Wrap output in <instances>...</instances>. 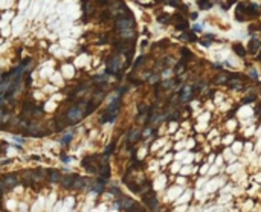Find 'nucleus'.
<instances>
[{
  "label": "nucleus",
  "instance_id": "nucleus-30",
  "mask_svg": "<svg viewBox=\"0 0 261 212\" xmlns=\"http://www.w3.org/2000/svg\"><path fill=\"white\" fill-rule=\"evenodd\" d=\"M145 60V57H139L137 60H136V64H134V69H137L139 66H142V61Z\"/></svg>",
  "mask_w": 261,
  "mask_h": 212
},
{
  "label": "nucleus",
  "instance_id": "nucleus-39",
  "mask_svg": "<svg viewBox=\"0 0 261 212\" xmlns=\"http://www.w3.org/2000/svg\"><path fill=\"white\" fill-rule=\"evenodd\" d=\"M170 73H171V70H170V69H167V70L163 72V76H165V78H168V76H170Z\"/></svg>",
  "mask_w": 261,
  "mask_h": 212
},
{
  "label": "nucleus",
  "instance_id": "nucleus-7",
  "mask_svg": "<svg viewBox=\"0 0 261 212\" xmlns=\"http://www.w3.org/2000/svg\"><path fill=\"white\" fill-rule=\"evenodd\" d=\"M83 11H84L83 20L87 21L89 17H90V15L93 14V11H95V3L92 2V0H83Z\"/></svg>",
  "mask_w": 261,
  "mask_h": 212
},
{
  "label": "nucleus",
  "instance_id": "nucleus-27",
  "mask_svg": "<svg viewBox=\"0 0 261 212\" xmlns=\"http://www.w3.org/2000/svg\"><path fill=\"white\" fill-rule=\"evenodd\" d=\"M113 151H115V142H112V144H110V145L105 148V153H104V154H105V156H108V154H112Z\"/></svg>",
  "mask_w": 261,
  "mask_h": 212
},
{
  "label": "nucleus",
  "instance_id": "nucleus-2",
  "mask_svg": "<svg viewBox=\"0 0 261 212\" xmlns=\"http://www.w3.org/2000/svg\"><path fill=\"white\" fill-rule=\"evenodd\" d=\"M134 26V20L133 17H118L116 18V29L118 31H124V29H131Z\"/></svg>",
  "mask_w": 261,
  "mask_h": 212
},
{
  "label": "nucleus",
  "instance_id": "nucleus-20",
  "mask_svg": "<svg viewBox=\"0 0 261 212\" xmlns=\"http://www.w3.org/2000/svg\"><path fill=\"white\" fill-rule=\"evenodd\" d=\"M6 121H9V114H6L3 108H0V124H3Z\"/></svg>",
  "mask_w": 261,
  "mask_h": 212
},
{
  "label": "nucleus",
  "instance_id": "nucleus-9",
  "mask_svg": "<svg viewBox=\"0 0 261 212\" xmlns=\"http://www.w3.org/2000/svg\"><path fill=\"white\" fill-rule=\"evenodd\" d=\"M119 102H121L119 96H116V98L113 99V102H112V104L108 105V108H107V113H110L112 116H115V117H116L118 111H119Z\"/></svg>",
  "mask_w": 261,
  "mask_h": 212
},
{
  "label": "nucleus",
  "instance_id": "nucleus-11",
  "mask_svg": "<svg viewBox=\"0 0 261 212\" xmlns=\"http://www.w3.org/2000/svg\"><path fill=\"white\" fill-rule=\"evenodd\" d=\"M75 179H77V176H74V174H66V176L61 177V182L60 183L63 185V188H72Z\"/></svg>",
  "mask_w": 261,
  "mask_h": 212
},
{
  "label": "nucleus",
  "instance_id": "nucleus-12",
  "mask_svg": "<svg viewBox=\"0 0 261 212\" xmlns=\"http://www.w3.org/2000/svg\"><path fill=\"white\" fill-rule=\"evenodd\" d=\"M37 105L32 102V101H26L23 104V116H29V114H34Z\"/></svg>",
  "mask_w": 261,
  "mask_h": 212
},
{
  "label": "nucleus",
  "instance_id": "nucleus-29",
  "mask_svg": "<svg viewBox=\"0 0 261 212\" xmlns=\"http://www.w3.org/2000/svg\"><path fill=\"white\" fill-rule=\"evenodd\" d=\"M186 37H188V41H197V38H196V34H194V32H188V34H186Z\"/></svg>",
  "mask_w": 261,
  "mask_h": 212
},
{
  "label": "nucleus",
  "instance_id": "nucleus-41",
  "mask_svg": "<svg viewBox=\"0 0 261 212\" xmlns=\"http://www.w3.org/2000/svg\"><path fill=\"white\" fill-rule=\"evenodd\" d=\"M194 31H196V32H200V31H202V26H200V25H194Z\"/></svg>",
  "mask_w": 261,
  "mask_h": 212
},
{
  "label": "nucleus",
  "instance_id": "nucleus-10",
  "mask_svg": "<svg viewBox=\"0 0 261 212\" xmlns=\"http://www.w3.org/2000/svg\"><path fill=\"white\" fill-rule=\"evenodd\" d=\"M247 49H249V52L253 55V54H256L259 49H261V41L258 40V38H252L250 41H249V44H247Z\"/></svg>",
  "mask_w": 261,
  "mask_h": 212
},
{
  "label": "nucleus",
  "instance_id": "nucleus-28",
  "mask_svg": "<svg viewBox=\"0 0 261 212\" xmlns=\"http://www.w3.org/2000/svg\"><path fill=\"white\" fill-rule=\"evenodd\" d=\"M157 20H159L160 23H168L171 18H170L168 15H159V17H157Z\"/></svg>",
  "mask_w": 261,
  "mask_h": 212
},
{
  "label": "nucleus",
  "instance_id": "nucleus-37",
  "mask_svg": "<svg viewBox=\"0 0 261 212\" xmlns=\"http://www.w3.org/2000/svg\"><path fill=\"white\" fill-rule=\"evenodd\" d=\"M145 110H147V107H145L144 104H140V105H139V111H140V113H147Z\"/></svg>",
  "mask_w": 261,
  "mask_h": 212
},
{
  "label": "nucleus",
  "instance_id": "nucleus-14",
  "mask_svg": "<svg viewBox=\"0 0 261 212\" xmlns=\"http://www.w3.org/2000/svg\"><path fill=\"white\" fill-rule=\"evenodd\" d=\"M104 182H101V180H96V182H92V185H90V189L92 191H95V192H98V194H101V192H104Z\"/></svg>",
  "mask_w": 261,
  "mask_h": 212
},
{
  "label": "nucleus",
  "instance_id": "nucleus-19",
  "mask_svg": "<svg viewBox=\"0 0 261 212\" xmlns=\"http://www.w3.org/2000/svg\"><path fill=\"white\" fill-rule=\"evenodd\" d=\"M104 98V92L101 90V92H95V95H93V98H92V101L95 102V104H98L101 99Z\"/></svg>",
  "mask_w": 261,
  "mask_h": 212
},
{
  "label": "nucleus",
  "instance_id": "nucleus-3",
  "mask_svg": "<svg viewBox=\"0 0 261 212\" xmlns=\"http://www.w3.org/2000/svg\"><path fill=\"white\" fill-rule=\"evenodd\" d=\"M25 131H26L28 134H34V136H43V134L47 133V130H46L40 122H29Z\"/></svg>",
  "mask_w": 261,
  "mask_h": 212
},
{
  "label": "nucleus",
  "instance_id": "nucleus-15",
  "mask_svg": "<svg viewBox=\"0 0 261 212\" xmlns=\"http://www.w3.org/2000/svg\"><path fill=\"white\" fill-rule=\"evenodd\" d=\"M140 136H142V133L139 130H131L128 133V144H136L137 140L140 139Z\"/></svg>",
  "mask_w": 261,
  "mask_h": 212
},
{
  "label": "nucleus",
  "instance_id": "nucleus-44",
  "mask_svg": "<svg viewBox=\"0 0 261 212\" xmlns=\"http://www.w3.org/2000/svg\"><path fill=\"white\" fill-rule=\"evenodd\" d=\"M258 61H261V52H259V55H258Z\"/></svg>",
  "mask_w": 261,
  "mask_h": 212
},
{
  "label": "nucleus",
  "instance_id": "nucleus-31",
  "mask_svg": "<svg viewBox=\"0 0 261 212\" xmlns=\"http://www.w3.org/2000/svg\"><path fill=\"white\" fill-rule=\"evenodd\" d=\"M168 3H170L171 6H177V8H180V6H182L179 0H168Z\"/></svg>",
  "mask_w": 261,
  "mask_h": 212
},
{
  "label": "nucleus",
  "instance_id": "nucleus-23",
  "mask_svg": "<svg viewBox=\"0 0 261 212\" xmlns=\"http://www.w3.org/2000/svg\"><path fill=\"white\" fill-rule=\"evenodd\" d=\"M72 139H74V134H72V133H67V134H66V136L61 139V144H63V145H67V144H69Z\"/></svg>",
  "mask_w": 261,
  "mask_h": 212
},
{
  "label": "nucleus",
  "instance_id": "nucleus-26",
  "mask_svg": "<svg viewBox=\"0 0 261 212\" xmlns=\"http://www.w3.org/2000/svg\"><path fill=\"white\" fill-rule=\"evenodd\" d=\"M226 81H228V76H226V75H220V76L215 78V84H223V83H226Z\"/></svg>",
  "mask_w": 261,
  "mask_h": 212
},
{
  "label": "nucleus",
  "instance_id": "nucleus-4",
  "mask_svg": "<svg viewBox=\"0 0 261 212\" xmlns=\"http://www.w3.org/2000/svg\"><path fill=\"white\" fill-rule=\"evenodd\" d=\"M98 174H99V179L98 180H101L104 183L110 179V165H108L107 160H101V167L98 170Z\"/></svg>",
  "mask_w": 261,
  "mask_h": 212
},
{
  "label": "nucleus",
  "instance_id": "nucleus-17",
  "mask_svg": "<svg viewBox=\"0 0 261 212\" xmlns=\"http://www.w3.org/2000/svg\"><path fill=\"white\" fill-rule=\"evenodd\" d=\"M234 51L237 55H240V57H246V51L241 44H234Z\"/></svg>",
  "mask_w": 261,
  "mask_h": 212
},
{
  "label": "nucleus",
  "instance_id": "nucleus-33",
  "mask_svg": "<svg viewBox=\"0 0 261 212\" xmlns=\"http://www.w3.org/2000/svg\"><path fill=\"white\" fill-rule=\"evenodd\" d=\"M182 55H183V58L186 60V58H189V57H191V52H189L188 49H182Z\"/></svg>",
  "mask_w": 261,
  "mask_h": 212
},
{
  "label": "nucleus",
  "instance_id": "nucleus-25",
  "mask_svg": "<svg viewBox=\"0 0 261 212\" xmlns=\"http://www.w3.org/2000/svg\"><path fill=\"white\" fill-rule=\"evenodd\" d=\"M183 72H185V63L182 61V63H180V64L176 67V73H177V75H182Z\"/></svg>",
  "mask_w": 261,
  "mask_h": 212
},
{
  "label": "nucleus",
  "instance_id": "nucleus-43",
  "mask_svg": "<svg viewBox=\"0 0 261 212\" xmlns=\"http://www.w3.org/2000/svg\"><path fill=\"white\" fill-rule=\"evenodd\" d=\"M191 18H193V20H196V18H197V14H196V12H193V14H191Z\"/></svg>",
  "mask_w": 261,
  "mask_h": 212
},
{
  "label": "nucleus",
  "instance_id": "nucleus-34",
  "mask_svg": "<svg viewBox=\"0 0 261 212\" xmlns=\"http://www.w3.org/2000/svg\"><path fill=\"white\" fill-rule=\"evenodd\" d=\"M5 191H6V186H5L3 180H0V195H2V194H3Z\"/></svg>",
  "mask_w": 261,
  "mask_h": 212
},
{
  "label": "nucleus",
  "instance_id": "nucleus-40",
  "mask_svg": "<svg viewBox=\"0 0 261 212\" xmlns=\"http://www.w3.org/2000/svg\"><path fill=\"white\" fill-rule=\"evenodd\" d=\"M150 133H151V130H150V128H147V130H145L144 133H142V136H144V137H147V136H148Z\"/></svg>",
  "mask_w": 261,
  "mask_h": 212
},
{
  "label": "nucleus",
  "instance_id": "nucleus-42",
  "mask_svg": "<svg viewBox=\"0 0 261 212\" xmlns=\"http://www.w3.org/2000/svg\"><path fill=\"white\" fill-rule=\"evenodd\" d=\"M206 38H208V41H212L215 37H214V35H211V34H208V35H206Z\"/></svg>",
  "mask_w": 261,
  "mask_h": 212
},
{
  "label": "nucleus",
  "instance_id": "nucleus-36",
  "mask_svg": "<svg viewBox=\"0 0 261 212\" xmlns=\"http://www.w3.org/2000/svg\"><path fill=\"white\" fill-rule=\"evenodd\" d=\"M252 101H255V95H250V96H247V98L244 99V104H247V102H252Z\"/></svg>",
  "mask_w": 261,
  "mask_h": 212
},
{
  "label": "nucleus",
  "instance_id": "nucleus-13",
  "mask_svg": "<svg viewBox=\"0 0 261 212\" xmlns=\"http://www.w3.org/2000/svg\"><path fill=\"white\" fill-rule=\"evenodd\" d=\"M119 35H121V38H124L125 41H131V40L136 37V32H134V28H131V29L119 31Z\"/></svg>",
  "mask_w": 261,
  "mask_h": 212
},
{
  "label": "nucleus",
  "instance_id": "nucleus-21",
  "mask_svg": "<svg viewBox=\"0 0 261 212\" xmlns=\"http://www.w3.org/2000/svg\"><path fill=\"white\" fill-rule=\"evenodd\" d=\"M211 6H212V3H209L208 0H200V2H199V8L200 9H209Z\"/></svg>",
  "mask_w": 261,
  "mask_h": 212
},
{
  "label": "nucleus",
  "instance_id": "nucleus-35",
  "mask_svg": "<svg viewBox=\"0 0 261 212\" xmlns=\"http://www.w3.org/2000/svg\"><path fill=\"white\" fill-rule=\"evenodd\" d=\"M173 84H174V81H165V83H163L162 86H163V89H170V87H171Z\"/></svg>",
  "mask_w": 261,
  "mask_h": 212
},
{
  "label": "nucleus",
  "instance_id": "nucleus-38",
  "mask_svg": "<svg viewBox=\"0 0 261 212\" xmlns=\"http://www.w3.org/2000/svg\"><path fill=\"white\" fill-rule=\"evenodd\" d=\"M156 81H159V75H154L150 78V83H156Z\"/></svg>",
  "mask_w": 261,
  "mask_h": 212
},
{
  "label": "nucleus",
  "instance_id": "nucleus-18",
  "mask_svg": "<svg viewBox=\"0 0 261 212\" xmlns=\"http://www.w3.org/2000/svg\"><path fill=\"white\" fill-rule=\"evenodd\" d=\"M107 72L105 73H102V75H96V76H93V83H98V84H102V83H105L107 81Z\"/></svg>",
  "mask_w": 261,
  "mask_h": 212
},
{
  "label": "nucleus",
  "instance_id": "nucleus-1",
  "mask_svg": "<svg viewBox=\"0 0 261 212\" xmlns=\"http://www.w3.org/2000/svg\"><path fill=\"white\" fill-rule=\"evenodd\" d=\"M122 58L119 55H115L113 58H110V61L107 63V73H119L121 72V69H122Z\"/></svg>",
  "mask_w": 261,
  "mask_h": 212
},
{
  "label": "nucleus",
  "instance_id": "nucleus-32",
  "mask_svg": "<svg viewBox=\"0 0 261 212\" xmlns=\"http://www.w3.org/2000/svg\"><path fill=\"white\" fill-rule=\"evenodd\" d=\"M234 2H235V0H228V3H225V5H222V8H223V9H226V11H228V9H229V8H231V5H232V3H234Z\"/></svg>",
  "mask_w": 261,
  "mask_h": 212
},
{
  "label": "nucleus",
  "instance_id": "nucleus-5",
  "mask_svg": "<svg viewBox=\"0 0 261 212\" xmlns=\"http://www.w3.org/2000/svg\"><path fill=\"white\" fill-rule=\"evenodd\" d=\"M142 200H144V203L151 209V210H157V206H159V203H157V200H156V197H154V194L150 191L148 194L145 192L144 194V197H142Z\"/></svg>",
  "mask_w": 261,
  "mask_h": 212
},
{
  "label": "nucleus",
  "instance_id": "nucleus-6",
  "mask_svg": "<svg viewBox=\"0 0 261 212\" xmlns=\"http://www.w3.org/2000/svg\"><path fill=\"white\" fill-rule=\"evenodd\" d=\"M2 180H3V183L6 186V189H9V188H15L18 185V182H20L18 174H6Z\"/></svg>",
  "mask_w": 261,
  "mask_h": 212
},
{
  "label": "nucleus",
  "instance_id": "nucleus-16",
  "mask_svg": "<svg viewBox=\"0 0 261 212\" xmlns=\"http://www.w3.org/2000/svg\"><path fill=\"white\" fill-rule=\"evenodd\" d=\"M226 84L229 87H232V89H241V86H243V83H241L240 78H231V80L226 81Z\"/></svg>",
  "mask_w": 261,
  "mask_h": 212
},
{
  "label": "nucleus",
  "instance_id": "nucleus-24",
  "mask_svg": "<svg viewBox=\"0 0 261 212\" xmlns=\"http://www.w3.org/2000/svg\"><path fill=\"white\" fill-rule=\"evenodd\" d=\"M110 17H112L110 11H102V12L99 14V20H101V21H105V20H108Z\"/></svg>",
  "mask_w": 261,
  "mask_h": 212
},
{
  "label": "nucleus",
  "instance_id": "nucleus-8",
  "mask_svg": "<svg viewBox=\"0 0 261 212\" xmlns=\"http://www.w3.org/2000/svg\"><path fill=\"white\" fill-rule=\"evenodd\" d=\"M61 173L60 171H57V170H49V171H47V180H49L51 183H60L61 182Z\"/></svg>",
  "mask_w": 261,
  "mask_h": 212
},
{
  "label": "nucleus",
  "instance_id": "nucleus-22",
  "mask_svg": "<svg viewBox=\"0 0 261 212\" xmlns=\"http://www.w3.org/2000/svg\"><path fill=\"white\" fill-rule=\"evenodd\" d=\"M176 28H177L179 31H185V29L188 28V21H186V20H182V21L176 23Z\"/></svg>",
  "mask_w": 261,
  "mask_h": 212
}]
</instances>
